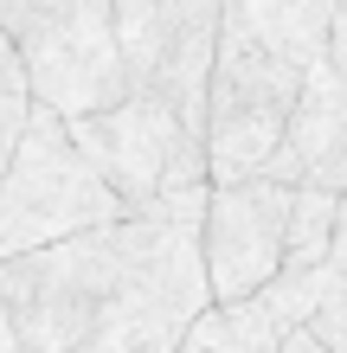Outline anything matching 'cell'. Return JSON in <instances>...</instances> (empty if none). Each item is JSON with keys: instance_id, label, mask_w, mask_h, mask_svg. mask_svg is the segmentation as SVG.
I'll return each mask as SVG.
<instances>
[{"instance_id": "3", "label": "cell", "mask_w": 347, "mask_h": 353, "mask_svg": "<svg viewBox=\"0 0 347 353\" xmlns=\"http://www.w3.org/2000/svg\"><path fill=\"white\" fill-rule=\"evenodd\" d=\"M302 65L264 52L257 39H244L238 26L219 19V46H212V71H206V116H199V135H206V180H251L264 174L283 122L296 110L302 90Z\"/></svg>"}, {"instance_id": "13", "label": "cell", "mask_w": 347, "mask_h": 353, "mask_svg": "<svg viewBox=\"0 0 347 353\" xmlns=\"http://www.w3.org/2000/svg\"><path fill=\"white\" fill-rule=\"evenodd\" d=\"M321 58L347 77V0H335V19H328V46H321Z\"/></svg>"}, {"instance_id": "12", "label": "cell", "mask_w": 347, "mask_h": 353, "mask_svg": "<svg viewBox=\"0 0 347 353\" xmlns=\"http://www.w3.org/2000/svg\"><path fill=\"white\" fill-rule=\"evenodd\" d=\"M26 110H32V97H19V90H0V174H7V161H13V148H19Z\"/></svg>"}, {"instance_id": "1", "label": "cell", "mask_w": 347, "mask_h": 353, "mask_svg": "<svg viewBox=\"0 0 347 353\" xmlns=\"http://www.w3.org/2000/svg\"><path fill=\"white\" fill-rule=\"evenodd\" d=\"M110 219H129V205L110 193V180L71 141V122L46 103H32L19 148L0 174V257H19L32 244L90 232Z\"/></svg>"}, {"instance_id": "4", "label": "cell", "mask_w": 347, "mask_h": 353, "mask_svg": "<svg viewBox=\"0 0 347 353\" xmlns=\"http://www.w3.org/2000/svg\"><path fill=\"white\" fill-rule=\"evenodd\" d=\"M71 141L90 154V168L110 180V193L129 212H148L168 193H187V186H212L206 135L148 97H116L110 110L71 116Z\"/></svg>"}, {"instance_id": "9", "label": "cell", "mask_w": 347, "mask_h": 353, "mask_svg": "<svg viewBox=\"0 0 347 353\" xmlns=\"http://www.w3.org/2000/svg\"><path fill=\"white\" fill-rule=\"evenodd\" d=\"M335 205H341V193H328V186H290V219H283V270H315V263H328Z\"/></svg>"}, {"instance_id": "7", "label": "cell", "mask_w": 347, "mask_h": 353, "mask_svg": "<svg viewBox=\"0 0 347 353\" xmlns=\"http://www.w3.org/2000/svg\"><path fill=\"white\" fill-rule=\"evenodd\" d=\"M187 347L193 353H277L283 347V321L270 315V302L257 296H238V302H206L187 327Z\"/></svg>"}, {"instance_id": "8", "label": "cell", "mask_w": 347, "mask_h": 353, "mask_svg": "<svg viewBox=\"0 0 347 353\" xmlns=\"http://www.w3.org/2000/svg\"><path fill=\"white\" fill-rule=\"evenodd\" d=\"M193 315H199V308H135V315L97 327V334H84L65 353H180Z\"/></svg>"}, {"instance_id": "10", "label": "cell", "mask_w": 347, "mask_h": 353, "mask_svg": "<svg viewBox=\"0 0 347 353\" xmlns=\"http://www.w3.org/2000/svg\"><path fill=\"white\" fill-rule=\"evenodd\" d=\"M302 327H309L328 353H347V276H328V289L315 296V308H309Z\"/></svg>"}, {"instance_id": "14", "label": "cell", "mask_w": 347, "mask_h": 353, "mask_svg": "<svg viewBox=\"0 0 347 353\" xmlns=\"http://www.w3.org/2000/svg\"><path fill=\"white\" fill-rule=\"evenodd\" d=\"M0 90H19V97H26V65H19V46L7 39V26H0Z\"/></svg>"}, {"instance_id": "2", "label": "cell", "mask_w": 347, "mask_h": 353, "mask_svg": "<svg viewBox=\"0 0 347 353\" xmlns=\"http://www.w3.org/2000/svg\"><path fill=\"white\" fill-rule=\"evenodd\" d=\"M110 7L116 0H0V26L26 65V97L65 122L129 97Z\"/></svg>"}, {"instance_id": "5", "label": "cell", "mask_w": 347, "mask_h": 353, "mask_svg": "<svg viewBox=\"0 0 347 353\" xmlns=\"http://www.w3.org/2000/svg\"><path fill=\"white\" fill-rule=\"evenodd\" d=\"M116 52L129 97H148L180 122L206 116V71L219 46V0H116Z\"/></svg>"}, {"instance_id": "6", "label": "cell", "mask_w": 347, "mask_h": 353, "mask_svg": "<svg viewBox=\"0 0 347 353\" xmlns=\"http://www.w3.org/2000/svg\"><path fill=\"white\" fill-rule=\"evenodd\" d=\"M283 219L290 186L283 180H219L206 186L199 212V263H206V302H238L283 270Z\"/></svg>"}, {"instance_id": "11", "label": "cell", "mask_w": 347, "mask_h": 353, "mask_svg": "<svg viewBox=\"0 0 347 353\" xmlns=\"http://www.w3.org/2000/svg\"><path fill=\"white\" fill-rule=\"evenodd\" d=\"M296 186H328V193H341V199H347V110H341V122H335L328 148L309 161V174H302Z\"/></svg>"}, {"instance_id": "16", "label": "cell", "mask_w": 347, "mask_h": 353, "mask_svg": "<svg viewBox=\"0 0 347 353\" xmlns=\"http://www.w3.org/2000/svg\"><path fill=\"white\" fill-rule=\"evenodd\" d=\"M0 353H19V334H13V315H7V296H0Z\"/></svg>"}, {"instance_id": "15", "label": "cell", "mask_w": 347, "mask_h": 353, "mask_svg": "<svg viewBox=\"0 0 347 353\" xmlns=\"http://www.w3.org/2000/svg\"><path fill=\"white\" fill-rule=\"evenodd\" d=\"M277 353H328V347H321L309 327H283V347H277Z\"/></svg>"}]
</instances>
